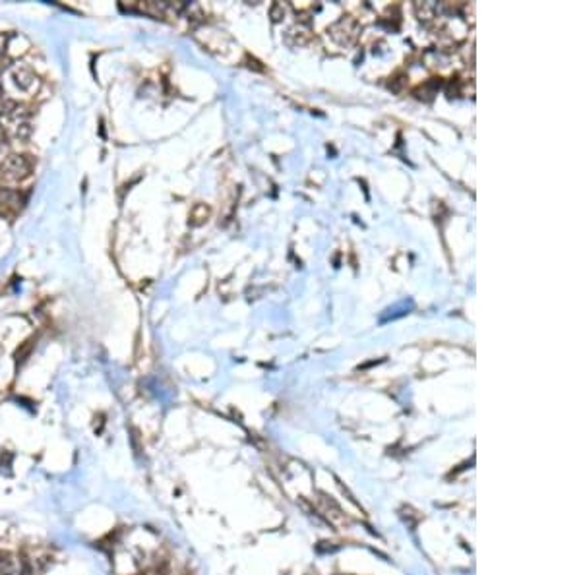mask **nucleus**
Returning <instances> with one entry per match:
<instances>
[{"label": "nucleus", "mask_w": 581, "mask_h": 575, "mask_svg": "<svg viewBox=\"0 0 581 575\" xmlns=\"http://www.w3.org/2000/svg\"><path fill=\"white\" fill-rule=\"evenodd\" d=\"M31 175V161L26 155H8L0 163V180L4 184H18Z\"/></svg>", "instance_id": "obj_1"}, {"label": "nucleus", "mask_w": 581, "mask_h": 575, "mask_svg": "<svg viewBox=\"0 0 581 575\" xmlns=\"http://www.w3.org/2000/svg\"><path fill=\"white\" fill-rule=\"evenodd\" d=\"M10 78L14 80V84L18 87L19 91H26V94L33 95L39 89V78L35 76V72L31 68L24 67V64H16V67L10 70Z\"/></svg>", "instance_id": "obj_2"}, {"label": "nucleus", "mask_w": 581, "mask_h": 575, "mask_svg": "<svg viewBox=\"0 0 581 575\" xmlns=\"http://www.w3.org/2000/svg\"><path fill=\"white\" fill-rule=\"evenodd\" d=\"M24 198L19 196V192L12 188H0V215L14 217L21 211Z\"/></svg>", "instance_id": "obj_3"}, {"label": "nucleus", "mask_w": 581, "mask_h": 575, "mask_svg": "<svg viewBox=\"0 0 581 575\" xmlns=\"http://www.w3.org/2000/svg\"><path fill=\"white\" fill-rule=\"evenodd\" d=\"M6 143V132H4V128H2V124H0V148Z\"/></svg>", "instance_id": "obj_7"}, {"label": "nucleus", "mask_w": 581, "mask_h": 575, "mask_svg": "<svg viewBox=\"0 0 581 575\" xmlns=\"http://www.w3.org/2000/svg\"><path fill=\"white\" fill-rule=\"evenodd\" d=\"M8 35L6 33H0V55L2 53H6V48H8Z\"/></svg>", "instance_id": "obj_6"}, {"label": "nucleus", "mask_w": 581, "mask_h": 575, "mask_svg": "<svg viewBox=\"0 0 581 575\" xmlns=\"http://www.w3.org/2000/svg\"><path fill=\"white\" fill-rule=\"evenodd\" d=\"M0 575H19L18 564L8 554H0Z\"/></svg>", "instance_id": "obj_4"}, {"label": "nucleus", "mask_w": 581, "mask_h": 575, "mask_svg": "<svg viewBox=\"0 0 581 575\" xmlns=\"http://www.w3.org/2000/svg\"><path fill=\"white\" fill-rule=\"evenodd\" d=\"M207 215H209V209L206 208V206H196L194 208V213H192V223L194 225H200V223H204V219H207Z\"/></svg>", "instance_id": "obj_5"}]
</instances>
